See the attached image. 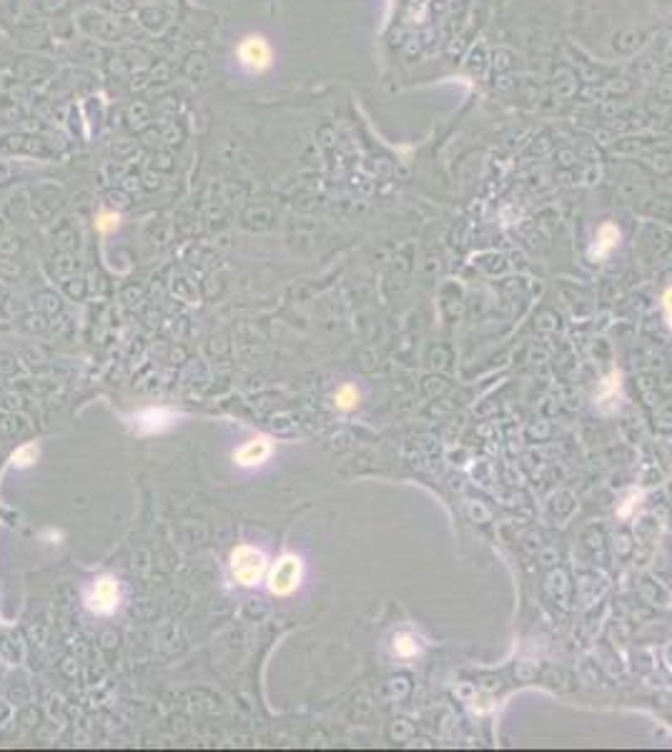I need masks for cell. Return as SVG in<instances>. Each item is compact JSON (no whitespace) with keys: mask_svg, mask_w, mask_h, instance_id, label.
Masks as SVG:
<instances>
[{"mask_svg":"<svg viewBox=\"0 0 672 752\" xmlns=\"http://www.w3.org/2000/svg\"><path fill=\"white\" fill-rule=\"evenodd\" d=\"M304 582V559L299 554H281L266 579V587L274 597H292Z\"/></svg>","mask_w":672,"mask_h":752,"instance_id":"1","label":"cell"},{"mask_svg":"<svg viewBox=\"0 0 672 752\" xmlns=\"http://www.w3.org/2000/svg\"><path fill=\"white\" fill-rule=\"evenodd\" d=\"M228 569H231V577L241 587H254L266 574V554L251 544H241L231 552Z\"/></svg>","mask_w":672,"mask_h":752,"instance_id":"2","label":"cell"},{"mask_svg":"<svg viewBox=\"0 0 672 752\" xmlns=\"http://www.w3.org/2000/svg\"><path fill=\"white\" fill-rule=\"evenodd\" d=\"M83 602L93 615H113L121 604V584L113 574H103V577L93 579V584L85 589Z\"/></svg>","mask_w":672,"mask_h":752,"instance_id":"3","label":"cell"},{"mask_svg":"<svg viewBox=\"0 0 672 752\" xmlns=\"http://www.w3.org/2000/svg\"><path fill=\"white\" fill-rule=\"evenodd\" d=\"M238 60L251 73H264L274 63V53H271V45L266 43V38L249 36L238 43Z\"/></svg>","mask_w":672,"mask_h":752,"instance_id":"4","label":"cell"},{"mask_svg":"<svg viewBox=\"0 0 672 752\" xmlns=\"http://www.w3.org/2000/svg\"><path fill=\"white\" fill-rule=\"evenodd\" d=\"M271 454H274V441L269 439V436H256V439L246 441V444H241L236 451H233V461H236L238 466H244V469H254V466H261L266 464V461L271 459Z\"/></svg>","mask_w":672,"mask_h":752,"instance_id":"5","label":"cell"},{"mask_svg":"<svg viewBox=\"0 0 672 752\" xmlns=\"http://www.w3.org/2000/svg\"><path fill=\"white\" fill-rule=\"evenodd\" d=\"M174 421H176V414L171 412V409H164V407L143 409V412L136 417V424H138V431H141V434H161V431L169 429Z\"/></svg>","mask_w":672,"mask_h":752,"instance_id":"6","label":"cell"},{"mask_svg":"<svg viewBox=\"0 0 672 752\" xmlns=\"http://www.w3.org/2000/svg\"><path fill=\"white\" fill-rule=\"evenodd\" d=\"M617 246H619V228L614 226V223H602V226L597 228V236H594V246H592V251H590V256H592L594 261H602V259H607Z\"/></svg>","mask_w":672,"mask_h":752,"instance_id":"7","label":"cell"},{"mask_svg":"<svg viewBox=\"0 0 672 752\" xmlns=\"http://www.w3.org/2000/svg\"><path fill=\"white\" fill-rule=\"evenodd\" d=\"M334 404H336V409H341V412H351V409L359 407V389L354 387V384H344V387L336 389V394H334Z\"/></svg>","mask_w":672,"mask_h":752,"instance_id":"8","label":"cell"},{"mask_svg":"<svg viewBox=\"0 0 672 752\" xmlns=\"http://www.w3.org/2000/svg\"><path fill=\"white\" fill-rule=\"evenodd\" d=\"M38 456H41V449H38L36 441H31V444H23L21 449H16V454L11 456V464L18 466V469H26V466L36 464Z\"/></svg>","mask_w":672,"mask_h":752,"instance_id":"9","label":"cell"},{"mask_svg":"<svg viewBox=\"0 0 672 752\" xmlns=\"http://www.w3.org/2000/svg\"><path fill=\"white\" fill-rule=\"evenodd\" d=\"M394 652L399 657H414L419 652V645L412 635H397L394 637Z\"/></svg>","mask_w":672,"mask_h":752,"instance_id":"10","label":"cell"},{"mask_svg":"<svg viewBox=\"0 0 672 752\" xmlns=\"http://www.w3.org/2000/svg\"><path fill=\"white\" fill-rule=\"evenodd\" d=\"M95 228H98L101 233L116 231V228H118V216H116V213H108V211L98 213V218H95Z\"/></svg>","mask_w":672,"mask_h":752,"instance_id":"11","label":"cell"},{"mask_svg":"<svg viewBox=\"0 0 672 752\" xmlns=\"http://www.w3.org/2000/svg\"><path fill=\"white\" fill-rule=\"evenodd\" d=\"M662 308H665V313H667V323L672 326V286L662 294Z\"/></svg>","mask_w":672,"mask_h":752,"instance_id":"12","label":"cell"}]
</instances>
